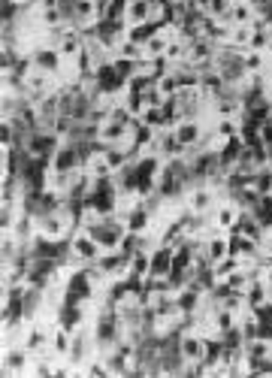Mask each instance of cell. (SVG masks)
<instances>
[{"label": "cell", "mask_w": 272, "mask_h": 378, "mask_svg": "<svg viewBox=\"0 0 272 378\" xmlns=\"http://www.w3.org/2000/svg\"><path fill=\"white\" fill-rule=\"evenodd\" d=\"M27 54H31V64L36 70H45V73H52V76H58L61 67H63V54L54 49V45H43L40 43V45H33Z\"/></svg>", "instance_id": "obj_6"}, {"label": "cell", "mask_w": 272, "mask_h": 378, "mask_svg": "<svg viewBox=\"0 0 272 378\" xmlns=\"http://www.w3.org/2000/svg\"><path fill=\"white\" fill-rule=\"evenodd\" d=\"M70 345H73V330H67V327H54L52 330V354L58 357V361H67V354H70Z\"/></svg>", "instance_id": "obj_17"}, {"label": "cell", "mask_w": 272, "mask_h": 378, "mask_svg": "<svg viewBox=\"0 0 272 378\" xmlns=\"http://www.w3.org/2000/svg\"><path fill=\"white\" fill-rule=\"evenodd\" d=\"M172 254H176V248L172 245H154L151 248V272L154 279H167V275L172 272Z\"/></svg>", "instance_id": "obj_11"}, {"label": "cell", "mask_w": 272, "mask_h": 378, "mask_svg": "<svg viewBox=\"0 0 272 378\" xmlns=\"http://www.w3.org/2000/svg\"><path fill=\"white\" fill-rule=\"evenodd\" d=\"M33 366V354L24 345H6L3 348V361H0V372L3 378H27Z\"/></svg>", "instance_id": "obj_1"}, {"label": "cell", "mask_w": 272, "mask_h": 378, "mask_svg": "<svg viewBox=\"0 0 272 378\" xmlns=\"http://www.w3.org/2000/svg\"><path fill=\"white\" fill-rule=\"evenodd\" d=\"M251 188L260 194V197H266V194H272V167L266 163V167H257L251 176Z\"/></svg>", "instance_id": "obj_25"}, {"label": "cell", "mask_w": 272, "mask_h": 378, "mask_svg": "<svg viewBox=\"0 0 272 378\" xmlns=\"http://www.w3.org/2000/svg\"><path fill=\"white\" fill-rule=\"evenodd\" d=\"M218 200H221V191L212 188L209 182H197V185L188 188V194H185V206L190 212H197V215H212Z\"/></svg>", "instance_id": "obj_2"}, {"label": "cell", "mask_w": 272, "mask_h": 378, "mask_svg": "<svg viewBox=\"0 0 272 378\" xmlns=\"http://www.w3.org/2000/svg\"><path fill=\"white\" fill-rule=\"evenodd\" d=\"M36 18H40L43 27H58V24L67 22V15L61 13V6L58 9H36Z\"/></svg>", "instance_id": "obj_32"}, {"label": "cell", "mask_w": 272, "mask_h": 378, "mask_svg": "<svg viewBox=\"0 0 272 378\" xmlns=\"http://www.w3.org/2000/svg\"><path fill=\"white\" fill-rule=\"evenodd\" d=\"M94 6H97V22H103L106 13H109V6H112V0H94Z\"/></svg>", "instance_id": "obj_39"}, {"label": "cell", "mask_w": 272, "mask_h": 378, "mask_svg": "<svg viewBox=\"0 0 272 378\" xmlns=\"http://www.w3.org/2000/svg\"><path fill=\"white\" fill-rule=\"evenodd\" d=\"M139 97H142V106H163L167 103V97H163V91L158 88V82L149 85L145 91H139Z\"/></svg>", "instance_id": "obj_35"}, {"label": "cell", "mask_w": 272, "mask_h": 378, "mask_svg": "<svg viewBox=\"0 0 272 378\" xmlns=\"http://www.w3.org/2000/svg\"><path fill=\"white\" fill-rule=\"evenodd\" d=\"M124 224H127V233H149V230L154 227V215L149 212V206L139 200L136 206L124 215Z\"/></svg>", "instance_id": "obj_9"}, {"label": "cell", "mask_w": 272, "mask_h": 378, "mask_svg": "<svg viewBox=\"0 0 272 378\" xmlns=\"http://www.w3.org/2000/svg\"><path fill=\"white\" fill-rule=\"evenodd\" d=\"M127 3H130V0H112V6H109V13H106L109 22H127Z\"/></svg>", "instance_id": "obj_37"}, {"label": "cell", "mask_w": 272, "mask_h": 378, "mask_svg": "<svg viewBox=\"0 0 272 378\" xmlns=\"http://www.w3.org/2000/svg\"><path fill=\"white\" fill-rule=\"evenodd\" d=\"M203 245H206V257H209V263H218L221 257L230 254V233L218 230V233H212V236H206V239H203Z\"/></svg>", "instance_id": "obj_15"}, {"label": "cell", "mask_w": 272, "mask_h": 378, "mask_svg": "<svg viewBox=\"0 0 272 378\" xmlns=\"http://www.w3.org/2000/svg\"><path fill=\"white\" fill-rule=\"evenodd\" d=\"M130 124H121V122H112L109 118L106 124H100V140H103L106 145H130Z\"/></svg>", "instance_id": "obj_12"}, {"label": "cell", "mask_w": 272, "mask_h": 378, "mask_svg": "<svg viewBox=\"0 0 272 378\" xmlns=\"http://www.w3.org/2000/svg\"><path fill=\"white\" fill-rule=\"evenodd\" d=\"M151 272V252L149 248H136V252L130 254V275L133 279H149Z\"/></svg>", "instance_id": "obj_19"}, {"label": "cell", "mask_w": 272, "mask_h": 378, "mask_svg": "<svg viewBox=\"0 0 272 378\" xmlns=\"http://www.w3.org/2000/svg\"><path fill=\"white\" fill-rule=\"evenodd\" d=\"M212 127H215L218 140L227 143V140H236V136H239L242 118H212Z\"/></svg>", "instance_id": "obj_20"}, {"label": "cell", "mask_w": 272, "mask_h": 378, "mask_svg": "<svg viewBox=\"0 0 272 378\" xmlns=\"http://www.w3.org/2000/svg\"><path fill=\"white\" fill-rule=\"evenodd\" d=\"M266 300H269V293H266V284H263V279L251 282L248 291H245V303H248V309H260Z\"/></svg>", "instance_id": "obj_26"}, {"label": "cell", "mask_w": 272, "mask_h": 378, "mask_svg": "<svg viewBox=\"0 0 272 378\" xmlns=\"http://www.w3.org/2000/svg\"><path fill=\"white\" fill-rule=\"evenodd\" d=\"M85 43H88V36L82 34V27L73 24L70 31L63 34V40L58 43V52L63 54V61H73V58H76V54H79L82 49H85Z\"/></svg>", "instance_id": "obj_14"}, {"label": "cell", "mask_w": 272, "mask_h": 378, "mask_svg": "<svg viewBox=\"0 0 272 378\" xmlns=\"http://www.w3.org/2000/svg\"><path fill=\"white\" fill-rule=\"evenodd\" d=\"M263 94H266V100H269V103H272V79L266 82V88H263Z\"/></svg>", "instance_id": "obj_40"}, {"label": "cell", "mask_w": 272, "mask_h": 378, "mask_svg": "<svg viewBox=\"0 0 272 378\" xmlns=\"http://www.w3.org/2000/svg\"><path fill=\"white\" fill-rule=\"evenodd\" d=\"M266 64H269V52H257V49L245 52V73H248V76H263V73H266Z\"/></svg>", "instance_id": "obj_21"}, {"label": "cell", "mask_w": 272, "mask_h": 378, "mask_svg": "<svg viewBox=\"0 0 272 378\" xmlns=\"http://www.w3.org/2000/svg\"><path fill=\"white\" fill-rule=\"evenodd\" d=\"M15 6H31V3H36V0H13Z\"/></svg>", "instance_id": "obj_41"}, {"label": "cell", "mask_w": 272, "mask_h": 378, "mask_svg": "<svg viewBox=\"0 0 272 378\" xmlns=\"http://www.w3.org/2000/svg\"><path fill=\"white\" fill-rule=\"evenodd\" d=\"M266 293H269V300H272V288H266Z\"/></svg>", "instance_id": "obj_42"}, {"label": "cell", "mask_w": 272, "mask_h": 378, "mask_svg": "<svg viewBox=\"0 0 272 378\" xmlns=\"http://www.w3.org/2000/svg\"><path fill=\"white\" fill-rule=\"evenodd\" d=\"M82 375H88V378H106L109 375V370H106V361L100 354H94L91 361L82 366Z\"/></svg>", "instance_id": "obj_33"}, {"label": "cell", "mask_w": 272, "mask_h": 378, "mask_svg": "<svg viewBox=\"0 0 272 378\" xmlns=\"http://www.w3.org/2000/svg\"><path fill=\"white\" fill-rule=\"evenodd\" d=\"M61 136L54 133V131H43V127H36V131L27 136V154H33V158H52L54 152L61 149Z\"/></svg>", "instance_id": "obj_4"}, {"label": "cell", "mask_w": 272, "mask_h": 378, "mask_svg": "<svg viewBox=\"0 0 272 378\" xmlns=\"http://www.w3.org/2000/svg\"><path fill=\"white\" fill-rule=\"evenodd\" d=\"M70 248H73V257H76V263H79V266L97 263V261H100V254H103V245H100L85 227H79L76 233L70 236Z\"/></svg>", "instance_id": "obj_3"}, {"label": "cell", "mask_w": 272, "mask_h": 378, "mask_svg": "<svg viewBox=\"0 0 272 378\" xmlns=\"http://www.w3.org/2000/svg\"><path fill=\"white\" fill-rule=\"evenodd\" d=\"M230 3H233V0H199V9H203L209 18H218V22L227 24V13H230Z\"/></svg>", "instance_id": "obj_24"}, {"label": "cell", "mask_w": 272, "mask_h": 378, "mask_svg": "<svg viewBox=\"0 0 272 378\" xmlns=\"http://www.w3.org/2000/svg\"><path fill=\"white\" fill-rule=\"evenodd\" d=\"M115 54H121V58H127V61H142L145 58V45L133 43V40H121V45H118Z\"/></svg>", "instance_id": "obj_31"}, {"label": "cell", "mask_w": 272, "mask_h": 378, "mask_svg": "<svg viewBox=\"0 0 272 378\" xmlns=\"http://www.w3.org/2000/svg\"><path fill=\"white\" fill-rule=\"evenodd\" d=\"M257 133H260V143L266 145V149H272V115L266 118V122H260L257 127Z\"/></svg>", "instance_id": "obj_38"}, {"label": "cell", "mask_w": 272, "mask_h": 378, "mask_svg": "<svg viewBox=\"0 0 272 378\" xmlns=\"http://www.w3.org/2000/svg\"><path fill=\"white\" fill-rule=\"evenodd\" d=\"M251 43V24H230V45L239 52H248Z\"/></svg>", "instance_id": "obj_28"}, {"label": "cell", "mask_w": 272, "mask_h": 378, "mask_svg": "<svg viewBox=\"0 0 272 378\" xmlns=\"http://www.w3.org/2000/svg\"><path fill=\"white\" fill-rule=\"evenodd\" d=\"M167 45H169V36L163 31H158L149 43H145V58H163V54H167Z\"/></svg>", "instance_id": "obj_29"}, {"label": "cell", "mask_w": 272, "mask_h": 378, "mask_svg": "<svg viewBox=\"0 0 272 378\" xmlns=\"http://www.w3.org/2000/svg\"><path fill=\"white\" fill-rule=\"evenodd\" d=\"M85 170L91 173V179H112L115 176V170L109 167L106 154H91V161L85 163Z\"/></svg>", "instance_id": "obj_23"}, {"label": "cell", "mask_w": 272, "mask_h": 378, "mask_svg": "<svg viewBox=\"0 0 272 378\" xmlns=\"http://www.w3.org/2000/svg\"><path fill=\"white\" fill-rule=\"evenodd\" d=\"M254 18H257V9L251 0H233L230 13H227V24H251Z\"/></svg>", "instance_id": "obj_16"}, {"label": "cell", "mask_w": 272, "mask_h": 378, "mask_svg": "<svg viewBox=\"0 0 272 378\" xmlns=\"http://www.w3.org/2000/svg\"><path fill=\"white\" fill-rule=\"evenodd\" d=\"M239 266H242L239 257H236V254H227V257H221L218 263H212V272H215V279H218V282H224L227 275H230L233 270H239Z\"/></svg>", "instance_id": "obj_30"}, {"label": "cell", "mask_w": 272, "mask_h": 378, "mask_svg": "<svg viewBox=\"0 0 272 378\" xmlns=\"http://www.w3.org/2000/svg\"><path fill=\"white\" fill-rule=\"evenodd\" d=\"M245 361H248V375H251V370L257 366L260 361H266V357H272V339L269 336H254V339H248L245 342Z\"/></svg>", "instance_id": "obj_10"}, {"label": "cell", "mask_w": 272, "mask_h": 378, "mask_svg": "<svg viewBox=\"0 0 272 378\" xmlns=\"http://www.w3.org/2000/svg\"><path fill=\"white\" fill-rule=\"evenodd\" d=\"M176 306L179 315H197L199 306H203V291H197L194 284H185L181 291H176Z\"/></svg>", "instance_id": "obj_13"}, {"label": "cell", "mask_w": 272, "mask_h": 378, "mask_svg": "<svg viewBox=\"0 0 272 378\" xmlns=\"http://www.w3.org/2000/svg\"><path fill=\"white\" fill-rule=\"evenodd\" d=\"M212 324H215V330L218 333H227V330H233L236 324H239V315H236L233 309H224V306H218L215 309V315H212Z\"/></svg>", "instance_id": "obj_22"}, {"label": "cell", "mask_w": 272, "mask_h": 378, "mask_svg": "<svg viewBox=\"0 0 272 378\" xmlns=\"http://www.w3.org/2000/svg\"><path fill=\"white\" fill-rule=\"evenodd\" d=\"M158 88L163 91V97H172V94H176V91L181 88V82H179L176 73L167 70V73H163V76H158Z\"/></svg>", "instance_id": "obj_34"}, {"label": "cell", "mask_w": 272, "mask_h": 378, "mask_svg": "<svg viewBox=\"0 0 272 378\" xmlns=\"http://www.w3.org/2000/svg\"><path fill=\"white\" fill-rule=\"evenodd\" d=\"M239 215H242V209L236 206L233 200H218V206L212 209V221H215V227H221L224 233H233L236 224H239Z\"/></svg>", "instance_id": "obj_8"}, {"label": "cell", "mask_w": 272, "mask_h": 378, "mask_svg": "<svg viewBox=\"0 0 272 378\" xmlns=\"http://www.w3.org/2000/svg\"><path fill=\"white\" fill-rule=\"evenodd\" d=\"M142 124H149L151 131H163L167 127V115H163V106H145L139 115Z\"/></svg>", "instance_id": "obj_27"}, {"label": "cell", "mask_w": 272, "mask_h": 378, "mask_svg": "<svg viewBox=\"0 0 272 378\" xmlns=\"http://www.w3.org/2000/svg\"><path fill=\"white\" fill-rule=\"evenodd\" d=\"M179 351L185 361H206L209 339L199 333V330H181L179 333Z\"/></svg>", "instance_id": "obj_5"}, {"label": "cell", "mask_w": 272, "mask_h": 378, "mask_svg": "<svg viewBox=\"0 0 272 378\" xmlns=\"http://www.w3.org/2000/svg\"><path fill=\"white\" fill-rule=\"evenodd\" d=\"M73 24H76V27L97 24V6H94V0H76V6H73Z\"/></svg>", "instance_id": "obj_18"}, {"label": "cell", "mask_w": 272, "mask_h": 378, "mask_svg": "<svg viewBox=\"0 0 272 378\" xmlns=\"http://www.w3.org/2000/svg\"><path fill=\"white\" fill-rule=\"evenodd\" d=\"M112 67H115V73L121 79H133L136 76V61H127V58H121V54H115L112 58Z\"/></svg>", "instance_id": "obj_36"}, {"label": "cell", "mask_w": 272, "mask_h": 378, "mask_svg": "<svg viewBox=\"0 0 272 378\" xmlns=\"http://www.w3.org/2000/svg\"><path fill=\"white\" fill-rule=\"evenodd\" d=\"M206 131V122L203 118H181V122L172 127V133H176V140L185 145V149H197L199 145V136Z\"/></svg>", "instance_id": "obj_7"}]
</instances>
